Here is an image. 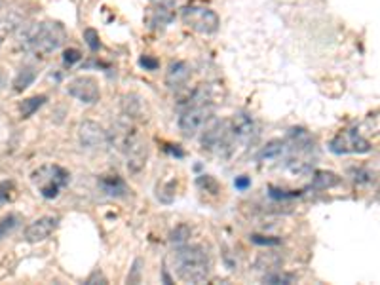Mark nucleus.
I'll return each mask as SVG.
<instances>
[{
  "instance_id": "f257e3e1",
  "label": "nucleus",
  "mask_w": 380,
  "mask_h": 285,
  "mask_svg": "<svg viewBox=\"0 0 380 285\" xmlns=\"http://www.w3.org/2000/svg\"><path fill=\"white\" fill-rule=\"evenodd\" d=\"M171 264L173 274L185 284H202L212 272V259L202 245H179Z\"/></svg>"
},
{
  "instance_id": "f03ea898",
  "label": "nucleus",
  "mask_w": 380,
  "mask_h": 285,
  "mask_svg": "<svg viewBox=\"0 0 380 285\" xmlns=\"http://www.w3.org/2000/svg\"><path fill=\"white\" fill-rule=\"evenodd\" d=\"M65 40H67V31L58 21L34 23L21 33L23 50L31 51L36 58H48L50 53L60 50Z\"/></svg>"
},
{
  "instance_id": "7ed1b4c3",
  "label": "nucleus",
  "mask_w": 380,
  "mask_h": 285,
  "mask_svg": "<svg viewBox=\"0 0 380 285\" xmlns=\"http://www.w3.org/2000/svg\"><path fill=\"white\" fill-rule=\"evenodd\" d=\"M232 134H230V126L225 120H207L205 129L202 134V149L207 152H215L220 156H228L232 152Z\"/></svg>"
},
{
  "instance_id": "20e7f679",
  "label": "nucleus",
  "mask_w": 380,
  "mask_h": 285,
  "mask_svg": "<svg viewBox=\"0 0 380 285\" xmlns=\"http://www.w3.org/2000/svg\"><path fill=\"white\" fill-rule=\"evenodd\" d=\"M34 185L40 188V194L48 200L58 198V194L63 186L68 183V171L60 166H44L33 173Z\"/></svg>"
},
{
  "instance_id": "39448f33",
  "label": "nucleus",
  "mask_w": 380,
  "mask_h": 285,
  "mask_svg": "<svg viewBox=\"0 0 380 285\" xmlns=\"http://www.w3.org/2000/svg\"><path fill=\"white\" fill-rule=\"evenodd\" d=\"M181 17H183V23L188 29H192L200 34L217 33V29L220 25L217 12L212 8H205V6H186Z\"/></svg>"
},
{
  "instance_id": "423d86ee",
  "label": "nucleus",
  "mask_w": 380,
  "mask_h": 285,
  "mask_svg": "<svg viewBox=\"0 0 380 285\" xmlns=\"http://www.w3.org/2000/svg\"><path fill=\"white\" fill-rule=\"evenodd\" d=\"M329 151L333 154H367L372 151V145L357 129H346L331 139Z\"/></svg>"
},
{
  "instance_id": "0eeeda50",
  "label": "nucleus",
  "mask_w": 380,
  "mask_h": 285,
  "mask_svg": "<svg viewBox=\"0 0 380 285\" xmlns=\"http://www.w3.org/2000/svg\"><path fill=\"white\" fill-rule=\"evenodd\" d=\"M210 118H212V107L210 105H190L179 116V129H181L183 137L190 139L198 132H202V127L207 124Z\"/></svg>"
},
{
  "instance_id": "6e6552de",
  "label": "nucleus",
  "mask_w": 380,
  "mask_h": 285,
  "mask_svg": "<svg viewBox=\"0 0 380 285\" xmlns=\"http://www.w3.org/2000/svg\"><path fill=\"white\" fill-rule=\"evenodd\" d=\"M67 92L71 97H75V99L84 103V105H95L99 101V97H101L99 84L92 76H76V78H73L68 82Z\"/></svg>"
},
{
  "instance_id": "1a4fd4ad",
  "label": "nucleus",
  "mask_w": 380,
  "mask_h": 285,
  "mask_svg": "<svg viewBox=\"0 0 380 285\" xmlns=\"http://www.w3.org/2000/svg\"><path fill=\"white\" fill-rule=\"evenodd\" d=\"M78 139L86 149L99 151V149H105L109 145V132L93 120H84L78 127Z\"/></svg>"
},
{
  "instance_id": "9d476101",
  "label": "nucleus",
  "mask_w": 380,
  "mask_h": 285,
  "mask_svg": "<svg viewBox=\"0 0 380 285\" xmlns=\"http://www.w3.org/2000/svg\"><path fill=\"white\" fill-rule=\"evenodd\" d=\"M60 227V217L55 215H44V217L33 221L29 227L25 228V240L29 243H38L48 240L53 230Z\"/></svg>"
},
{
  "instance_id": "9b49d317",
  "label": "nucleus",
  "mask_w": 380,
  "mask_h": 285,
  "mask_svg": "<svg viewBox=\"0 0 380 285\" xmlns=\"http://www.w3.org/2000/svg\"><path fill=\"white\" fill-rule=\"evenodd\" d=\"M230 126V134H232V139L236 141L247 142L251 141L255 137V132H257V126H255V120L251 114L247 112H236L232 120L228 122Z\"/></svg>"
},
{
  "instance_id": "f8f14e48",
  "label": "nucleus",
  "mask_w": 380,
  "mask_h": 285,
  "mask_svg": "<svg viewBox=\"0 0 380 285\" xmlns=\"http://www.w3.org/2000/svg\"><path fill=\"white\" fill-rule=\"evenodd\" d=\"M124 154L127 156V169H129L131 173H139V171L144 168V164H147V156H149L147 142L137 135L136 139H134V142L127 147Z\"/></svg>"
},
{
  "instance_id": "ddd939ff",
  "label": "nucleus",
  "mask_w": 380,
  "mask_h": 285,
  "mask_svg": "<svg viewBox=\"0 0 380 285\" xmlns=\"http://www.w3.org/2000/svg\"><path fill=\"white\" fill-rule=\"evenodd\" d=\"M190 78V67L185 61H171L168 71H166V84L175 90L179 86H183Z\"/></svg>"
},
{
  "instance_id": "4468645a",
  "label": "nucleus",
  "mask_w": 380,
  "mask_h": 285,
  "mask_svg": "<svg viewBox=\"0 0 380 285\" xmlns=\"http://www.w3.org/2000/svg\"><path fill=\"white\" fill-rule=\"evenodd\" d=\"M286 151H288L286 141H281V139H272L270 142H266V145L262 147L261 152L257 154V160H261V162L262 160H276Z\"/></svg>"
},
{
  "instance_id": "2eb2a0df",
  "label": "nucleus",
  "mask_w": 380,
  "mask_h": 285,
  "mask_svg": "<svg viewBox=\"0 0 380 285\" xmlns=\"http://www.w3.org/2000/svg\"><path fill=\"white\" fill-rule=\"evenodd\" d=\"M340 183V177L333 171H316L312 177V188L316 190H327Z\"/></svg>"
},
{
  "instance_id": "dca6fc26",
  "label": "nucleus",
  "mask_w": 380,
  "mask_h": 285,
  "mask_svg": "<svg viewBox=\"0 0 380 285\" xmlns=\"http://www.w3.org/2000/svg\"><path fill=\"white\" fill-rule=\"evenodd\" d=\"M101 186H103V190L109 194V196H116V198H120V196H126L127 194L126 183H124L118 175H109V177H105V179H101Z\"/></svg>"
},
{
  "instance_id": "f3484780",
  "label": "nucleus",
  "mask_w": 380,
  "mask_h": 285,
  "mask_svg": "<svg viewBox=\"0 0 380 285\" xmlns=\"http://www.w3.org/2000/svg\"><path fill=\"white\" fill-rule=\"evenodd\" d=\"M48 101L46 95H33V97H27L19 103V112H21V118H31L36 112V110L42 107L44 103Z\"/></svg>"
},
{
  "instance_id": "a211bd4d",
  "label": "nucleus",
  "mask_w": 380,
  "mask_h": 285,
  "mask_svg": "<svg viewBox=\"0 0 380 285\" xmlns=\"http://www.w3.org/2000/svg\"><path fill=\"white\" fill-rule=\"evenodd\" d=\"M34 80H36V71H34L33 67L21 69V71L17 73L16 78H14V90H16V92H23V90H27L29 86L33 84Z\"/></svg>"
},
{
  "instance_id": "6ab92c4d",
  "label": "nucleus",
  "mask_w": 380,
  "mask_h": 285,
  "mask_svg": "<svg viewBox=\"0 0 380 285\" xmlns=\"http://www.w3.org/2000/svg\"><path fill=\"white\" fill-rule=\"evenodd\" d=\"M19 215H16V213H10V215H6V217L0 219V240H4L6 236H10L14 230H16L17 227H19Z\"/></svg>"
},
{
  "instance_id": "aec40b11",
  "label": "nucleus",
  "mask_w": 380,
  "mask_h": 285,
  "mask_svg": "<svg viewBox=\"0 0 380 285\" xmlns=\"http://www.w3.org/2000/svg\"><path fill=\"white\" fill-rule=\"evenodd\" d=\"M188 238H190V227L188 225H177L169 234V242L179 247V245H185L188 242Z\"/></svg>"
},
{
  "instance_id": "412c9836",
  "label": "nucleus",
  "mask_w": 380,
  "mask_h": 285,
  "mask_svg": "<svg viewBox=\"0 0 380 285\" xmlns=\"http://www.w3.org/2000/svg\"><path fill=\"white\" fill-rule=\"evenodd\" d=\"M352 175H354V181L357 183V185H371V183H375L377 173L367 168H359V169H355Z\"/></svg>"
},
{
  "instance_id": "4be33fe9",
  "label": "nucleus",
  "mask_w": 380,
  "mask_h": 285,
  "mask_svg": "<svg viewBox=\"0 0 380 285\" xmlns=\"http://www.w3.org/2000/svg\"><path fill=\"white\" fill-rule=\"evenodd\" d=\"M14 193H16L14 181H2V183H0V206L14 200Z\"/></svg>"
},
{
  "instance_id": "5701e85b",
  "label": "nucleus",
  "mask_w": 380,
  "mask_h": 285,
  "mask_svg": "<svg viewBox=\"0 0 380 285\" xmlns=\"http://www.w3.org/2000/svg\"><path fill=\"white\" fill-rule=\"evenodd\" d=\"M196 183H198V186H200V188H203L205 193H210V194L219 193V183H217V181H215L212 175H200V177H198V181H196Z\"/></svg>"
},
{
  "instance_id": "b1692460",
  "label": "nucleus",
  "mask_w": 380,
  "mask_h": 285,
  "mask_svg": "<svg viewBox=\"0 0 380 285\" xmlns=\"http://www.w3.org/2000/svg\"><path fill=\"white\" fill-rule=\"evenodd\" d=\"M84 40L88 44V48L92 51H97L101 48V42H99V33L95 29H86L84 31Z\"/></svg>"
},
{
  "instance_id": "393cba45",
  "label": "nucleus",
  "mask_w": 380,
  "mask_h": 285,
  "mask_svg": "<svg viewBox=\"0 0 380 285\" xmlns=\"http://www.w3.org/2000/svg\"><path fill=\"white\" fill-rule=\"evenodd\" d=\"M295 282V276H291V274H270V276H264V284H272V285H278V284H293Z\"/></svg>"
},
{
  "instance_id": "a878e982",
  "label": "nucleus",
  "mask_w": 380,
  "mask_h": 285,
  "mask_svg": "<svg viewBox=\"0 0 380 285\" xmlns=\"http://www.w3.org/2000/svg\"><path fill=\"white\" fill-rule=\"evenodd\" d=\"M82 59V53H80V50H76V48H68V50L63 51V63L65 65H75V63H78Z\"/></svg>"
},
{
  "instance_id": "bb28decb",
  "label": "nucleus",
  "mask_w": 380,
  "mask_h": 285,
  "mask_svg": "<svg viewBox=\"0 0 380 285\" xmlns=\"http://www.w3.org/2000/svg\"><path fill=\"white\" fill-rule=\"evenodd\" d=\"M139 65H141L144 71H156V69L160 67V61L156 58H151V55H143V58L139 59Z\"/></svg>"
},
{
  "instance_id": "cd10ccee",
  "label": "nucleus",
  "mask_w": 380,
  "mask_h": 285,
  "mask_svg": "<svg viewBox=\"0 0 380 285\" xmlns=\"http://www.w3.org/2000/svg\"><path fill=\"white\" fill-rule=\"evenodd\" d=\"M249 240H251L253 243H257V245H278L279 243L278 238H264V236H257V234L251 236Z\"/></svg>"
},
{
  "instance_id": "c85d7f7f",
  "label": "nucleus",
  "mask_w": 380,
  "mask_h": 285,
  "mask_svg": "<svg viewBox=\"0 0 380 285\" xmlns=\"http://www.w3.org/2000/svg\"><path fill=\"white\" fill-rule=\"evenodd\" d=\"M97 282H99V284H103V285L109 284V280L105 277V274H103L101 270H95V272H92V276L86 280V284H88V285L97 284Z\"/></svg>"
},
{
  "instance_id": "c756f323",
  "label": "nucleus",
  "mask_w": 380,
  "mask_h": 285,
  "mask_svg": "<svg viewBox=\"0 0 380 285\" xmlns=\"http://www.w3.org/2000/svg\"><path fill=\"white\" fill-rule=\"evenodd\" d=\"M234 186H236L238 190H242V193H244V190H247V188L251 186V179H249L247 175L236 177V179H234Z\"/></svg>"
},
{
  "instance_id": "7c9ffc66",
  "label": "nucleus",
  "mask_w": 380,
  "mask_h": 285,
  "mask_svg": "<svg viewBox=\"0 0 380 285\" xmlns=\"http://www.w3.org/2000/svg\"><path fill=\"white\" fill-rule=\"evenodd\" d=\"M141 260L137 259L136 262H134V274L131 276H127V284H139V280H141Z\"/></svg>"
},
{
  "instance_id": "2f4dec72",
  "label": "nucleus",
  "mask_w": 380,
  "mask_h": 285,
  "mask_svg": "<svg viewBox=\"0 0 380 285\" xmlns=\"http://www.w3.org/2000/svg\"><path fill=\"white\" fill-rule=\"evenodd\" d=\"M2 84H4V76H2V73H0V88H2Z\"/></svg>"
},
{
  "instance_id": "473e14b6",
  "label": "nucleus",
  "mask_w": 380,
  "mask_h": 285,
  "mask_svg": "<svg viewBox=\"0 0 380 285\" xmlns=\"http://www.w3.org/2000/svg\"><path fill=\"white\" fill-rule=\"evenodd\" d=\"M0 46H2V38H0Z\"/></svg>"
}]
</instances>
